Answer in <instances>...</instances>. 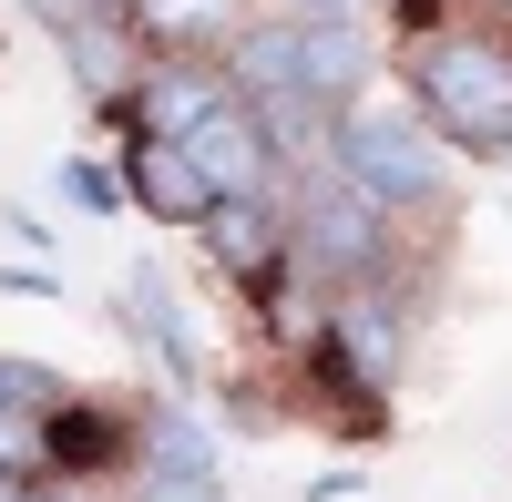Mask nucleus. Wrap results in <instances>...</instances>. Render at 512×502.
<instances>
[{"label": "nucleus", "mask_w": 512, "mask_h": 502, "mask_svg": "<svg viewBox=\"0 0 512 502\" xmlns=\"http://www.w3.org/2000/svg\"><path fill=\"white\" fill-rule=\"evenodd\" d=\"M410 113L461 154H512V41L502 31H420Z\"/></svg>", "instance_id": "nucleus-1"}, {"label": "nucleus", "mask_w": 512, "mask_h": 502, "mask_svg": "<svg viewBox=\"0 0 512 502\" xmlns=\"http://www.w3.org/2000/svg\"><path fill=\"white\" fill-rule=\"evenodd\" d=\"M328 164L379 205V216H420V205L451 195V144L410 103H369V93L338 103L328 113Z\"/></svg>", "instance_id": "nucleus-2"}, {"label": "nucleus", "mask_w": 512, "mask_h": 502, "mask_svg": "<svg viewBox=\"0 0 512 502\" xmlns=\"http://www.w3.org/2000/svg\"><path fill=\"white\" fill-rule=\"evenodd\" d=\"M369 267H390V216H379L338 164L287 175V277L349 298V287H369Z\"/></svg>", "instance_id": "nucleus-3"}, {"label": "nucleus", "mask_w": 512, "mask_h": 502, "mask_svg": "<svg viewBox=\"0 0 512 502\" xmlns=\"http://www.w3.org/2000/svg\"><path fill=\"white\" fill-rule=\"evenodd\" d=\"M134 123H144V144H185L205 113H226L236 103V82H226V62L216 52H154L144 72H134Z\"/></svg>", "instance_id": "nucleus-4"}, {"label": "nucleus", "mask_w": 512, "mask_h": 502, "mask_svg": "<svg viewBox=\"0 0 512 502\" xmlns=\"http://www.w3.org/2000/svg\"><path fill=\"white\" fill-rule=\"evenodd\" d=\"M195 236L236 287H277L287 277V195H216L195 216Z\"/></svg>", "instance_id": "nucleus-5"}, {"label": "nucleus", "mask_w": 512, "mask_h": 502, "mask_svg": "<svg viewBox=\"0 0 512 502\" xmlns=\"http://www.w3.org/2000/svg\"><path fill=\"white\" fill-rule=\"evenodd\" d=\"M185 154H195V175H205V195H287V164H277V144H267V123H256L246 103H226V113H205L195 134H185Z\"/></svg>", "instance_id": "nucleus-6"}, {"label": "nucleus", "mask_w": 512, "mask_h": 502, "mask_svg": "<svg viewBox=\"0 0 512 502\" xmlns=\"http://www.w3.org/2000/svg\"><path fill=\"white\" fill-rule=\"evenodd\" d=\"M318 349H338V369H349V380H359L369 400H390L400 359H410V339H400V308L379 298V287H349V298H328Z\"/></svg>", "instance_id": "nucleus-7"}, {"label": "nucleus", "mask_w": 512, "mask_h": 502, "mask_svg": "<svg viewBox=\"0 0 512 502\" xmlns=\"http://www.w3.org/2000/svg\"><path fill=\"white\" fill-rule=\"evenodd\" d=\"M369 72H379L369 21H297V93H308L318 113L359 103V93H369Z\"/></svg>", "instance_id": "nucleus-8"}, {"label": "nucleus", "mask_w": 512, "mask_h": 502, "mask_svg": "<svg viewBox=\"0 0 512 502\" xmlns=\"http://www.w3.org/2000/svg\"><path fill=\"white\" fill-rule=\"evenodd\" d=\"M123 205H144L154 226H195L216 195H205V175H195L185 144H144L134 134V154H123Z\"/></svg>", "instance_id": "nucleus-9"}, {"label": "nucleus", "mask_w": 512, "mask_h": 502, "mask_svg": "<svg viewBox=\"0 0 512 502\" xmlns=\"http://www.w3.org/2000/svg\"><path fill=\"white\" fill-rule=\"evenodd\" d=\"M113 462H134V431L113 421L103 400H62L52 421H41V472H113Z\"/></svg>", "instance_id": "nucleus-10"}, {"label": "nucleus", "mask_w": 512, "mask_h": 502, "mask_svg": "<svg viewBox=\"0 0 512 502\" xmlns=\"http://www.w3.org/2000/svg\"><path fill=\"white\" fill-rule=\"evenodd\" d=\"M123 21H134V41H154V52H226L246 0H123Z\"/></svg>", "instance_id": "nucleus-11"}, {"label": "nucleus", "mask_w": 512, "mask_h": 502, "mask_svg": "<svg viewBox=\"0 0 512 502\" xmlns=\"http://www.w3.org/2000/svg\"><path fill=\"white\" fill-rule=\"evenodd\" d=\"M123 318H134L175 369H195V318H185V298H175V277H164V267H134V287H123Z\"/></svg>", "instance_id": "nucleus-12"}, {"label": "nucleus", "mask_w": 512, "mask_h": 502, "mask_svg": "<svg viewBox=\"0 0 512 502\" xmlns=\"http://www.w3.org/2000/svg\"><path fill=\"white\" fill-rule=\"evenodd\" d=\"M62 400H72V390H62L41 359H0V410H21V421H52Z\"/></svg>", "instance_id": "nucleus-13"}, {"label": "nucleus", "mask_w": 512, "mask_h": 502, "mask_svg": "<svg viewBox=\"0 0 512 502\" xmlns=\"http://www.w3.org/2000/svg\"><path fill=\"white\" fill-rule=\"evenodd\" d=\"M62 195L82 205V216H113V205H123V175L93 164V154H72V164H62Z\"/></svg>", "instance_id": "nucleus-14"}, {"label": "nucleus", "mask_w": 512, "mask_h": 502, "mask_svg": "<svg viewBox=\"0 0 512 502\" xmlns=\"http://www.w3.org/2000/svg\"><path fill=\"white\" fill-rule=\"evenodd\" d=\"M0 482H41V421L0 410Z\"/></svg>", "instance_id": "nucleus-15"}, {"label": "nucleus", "mask_w": 512, "mask_h": 502, "mask_svg": "<svg viewBox=\"0 0 512 502\" xmlns=\"http://www.w3.org/2000/svg\"><path fill=\"white\" fill-rule=\"evenodd\" d=\"M134 502H226V482H216V472H144Z\"/></svg>", "instance_id": "nucleus-16"}, {"label": "nucleus", "mask_w": 512, "mask_h": 502, "mask_svg": "<svg viewBox=\"0 0 512 502\" xmlns=\"http://www.w3.org/2000/svg\"><path fill=\"white\" fill-rule=\"evenodd\" d=\"M369 0H287V21H359Z\"/></svg>", "instance_id": "nucleus-17"}, {"label": "nucleus", "mask_w": 512, "mask_h": 502, "mask_svg": "<svg viewBox=\"0 0 512 502\" xmlns=\"http://www.w3.org/2000/svg\"><path fill=\"white\" fill-rule=\"evenodd\" d=\"M0 287H21V298H62V277H52V267H0Z\"/></svg>", "instance_id": "nucleus-18"}]
</instances>
